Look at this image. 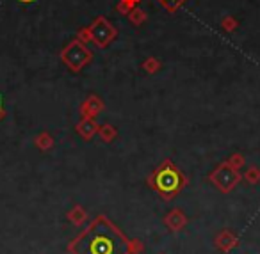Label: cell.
I'll return each mask as SVG.
<instances>
[{"instance_id": "obj_1", "label": "cell", "mask_w": 260, "mask_h": 254, "mask_svg": "<svg viewBox=\"0 0 260 254\" xmlns=\"http://www.w3.org/2000/svg\"><path fill=\"white\" fill-rule=\"evenodd\" d=\"M77 254H125V240L111 226L96 224L87 229L75 245Z\"/></svg>"}, {"instance_id": "obj_2", "label": "cell", "mask_w": 260, "mask_h": 254, "mask_svg": "<svg viewBox=\"0 0 260 254\" xmlns=\"http://www.w3.org/2000/svg\"><path fill=\"white\" fill-rule=\"evenodd\" d=\"M178 185V176L175 171H164L159 174V187L162 190H175Z\"/></svg>"}, {"instance_id": "obj_3", "label": "cell", "mask_w": 260, "mask_h": 254, "mask_svg": "<svg viewBox=\"0 0 260 254\" xmlns=\"http://www.w3.org/2000/svg\"><path fill=\"white\" fill-rule=\"evenodd\" d=\"M164 2H168L170 6H177V4H180L182 0H164Z\"/></svg>"}, {"instance_id": "obj_4", "label": "cell", "mask_w": 260, "mask_h": 254, "mask_svg": "<svg viewBox=\"0 0 260 254\" xmlns=\"http://www.w3.org/2000/svg\"><path fill=\"white\" fill-rule=\"evenodd\" d=\"M23 2H30V0H23Z\"/></svg>"}, {"instance_id": "obj_5", "label": "cell", "mask_w": 260, "mask_h": 254, "mask_svg": "<svg viewBox=\"0 0 260 254\" xmlns=\"http://www.w3.org/2000/svg\"><path fill=\"white\" fill-rule=\"evenodd\" d=\"M0 107H2V101H0Z\"/></svg>"}]
</instances>
